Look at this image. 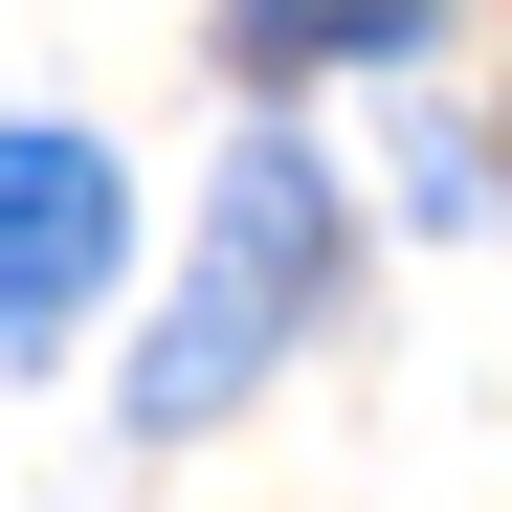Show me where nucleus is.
I'll return each instance as SVG.
<instances>
[{"label": "nucleus", "mask_w": 512, "mask_h": 512, "mask_svg": "<svg viewBox=\"0 0 512 512\" xmlns=\"http://www.w3.org/2000/svg\"><path fill=\"white\" fill-rule=\"evenodd\" d=\"M446 0H223V45L245 67H334V45H423Z\"/></svg>", "instance_id": "7ed1b4c3"}, {"label": "nucleus", "mask_w": 512, "mask_h": 512, "mask_svg": "<svg viewBox=\"0 0 512 512\" xmlns=\"http://www.w3.org/2000/svg\"><path fill=\"white\" fill-rule=\"evenodd\" d=\"M334 290V179L290 134H245L223 156V201H201V268H179V312H156V357H134V423L179 446V423H223L245 379L290 357V312Z\"/></svg>", "instance_id": "f257e3e1"}, {"label": "nucleus", "mask_w": 512, "mask_h": 512, "mask_svg": "<svg viewBox=\"0 0 512 512\" xmlns=\"http://www.w3.org/2000/svg\"><path fill=\"white\" fill-rule=\"evenodd\" d=\"M112 245H134V201L90 134H0V334H67L112 290Z\"/></svg>", "instance_id": "f03ea898"}]
</instances>
